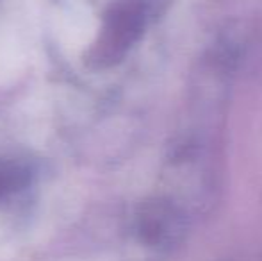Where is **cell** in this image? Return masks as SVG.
<instances>
[{"label": "cell", "instance_id": "obj_1", "mask_svg": "<svg viewBox=\"0 0 262 261\" xmlns=\"http://www.w3.org/2000/svg\"><path fill=\"white\" fill-rule=\"evenodd\" d=\"M145 27V16L138 4L125 2L109 9L105 25L97 45L90 52V63L111 66L121 59L128 47L139 38Z\"/></svg>", "mask_w": 262, "mask_h": 261}, {"label": "cell", "instance_id": "obj_2", "mask_svg": "<svg viewBox=\"0 0 262 261\" xmlns=\"http://www.w3.org/2000/svg\"><path fill=\"white\" fill-rule=\"evenodd\" d=\"M171 229L175 227L164 206L148 204L139 215V234L146 244H161L168 240Z\"/></svg>", "mask_w": 262, "mask_h": 261}, {"label": "cell", "instance_id": "obj_3", "mask_svg": "<svg viewBox=\"0 0 262 261\" xmlns=\"http://www.w3.org/2000/svg\"><path fill=\"white\" fill-rule=\"evenodd\" d=\"M32 170L20 159L0 157V200L16 192H21L31 183Z\"/></svg>", "mask_w": 262, "mask_h": 261}]
</instances>
